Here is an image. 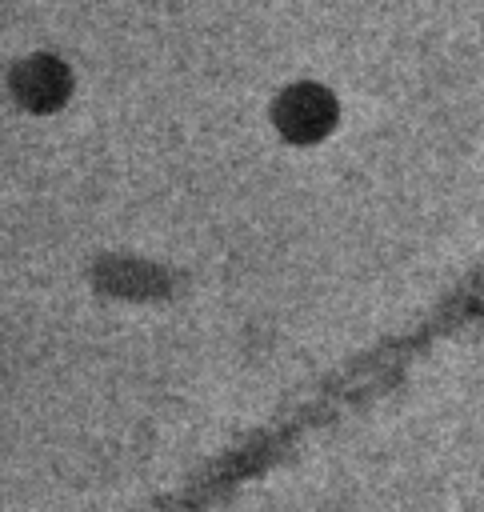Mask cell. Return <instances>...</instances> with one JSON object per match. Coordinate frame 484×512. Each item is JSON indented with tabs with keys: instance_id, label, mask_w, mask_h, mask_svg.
Instances as JSON below:
<instances>
[{
	"instance_id": "6da1fadb",
	"label": "cell",
	"mask_w": 484,
	"mask_h": 512,
	"mask_svg": "<svg viewBox=\"0 0 484 512\" xmlns=\"http://www.w3.org/2000/svg\"><path fill=\"white\" fill-rule=\"evenodd\" d=\"M280 124L288 132H320L328 124V100L316 92H292L280 108Z\"/></svg>"
}]
</instances>
